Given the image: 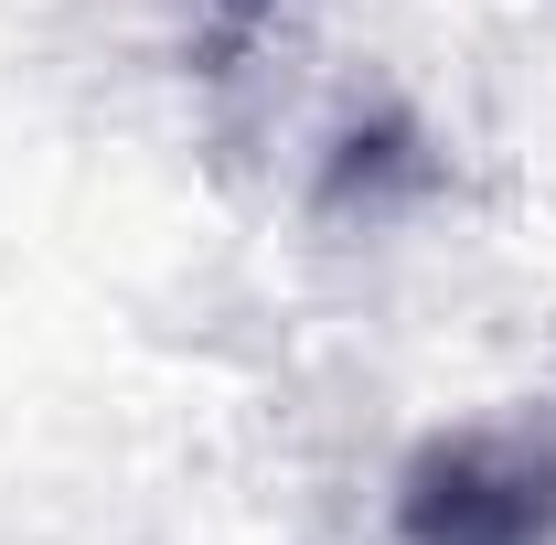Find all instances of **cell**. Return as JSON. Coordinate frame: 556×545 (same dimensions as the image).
I'll return each mask as SVG.
<instances>
[{
    "instance_id": "6da1fadb",
    "label": "cell",
    "mask_w": 556,
    "mask_h": 545,
    "mask_svg": "<svg viewBox=\"0 0 556 545\" xmlns=\"http://www.w3.org/2000/svg\"><path fill=\"white\" fill-rule=\"evenodd\" d=\"M417 545H546L556 535V471L525 449H450L407 492Z\"/></svg>"
}]
</instances>
